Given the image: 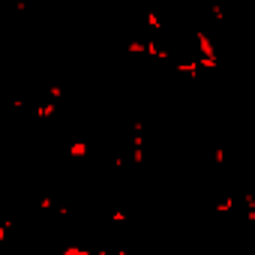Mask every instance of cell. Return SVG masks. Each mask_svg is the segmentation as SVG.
Wrapping results in <instances>:
<instances>
[{
  "label": "cell",
  "mask_w": 255,
  "mask_h": 255,
  "mask_svg": "<svg viewBox=\"0 0 255 255\" xmlns=\"http://www.w3.org/2000/svg\"><path fill=\"white\" fill-rule=\"evenodd\" d=\"M63 255H96L93 249H84V246H66Z\"/></svg>",
  "instance_id": "9c48e42d"
},
{
  "label": "cell",
  "mask_w": 255,
  "mask_h": 255,
  "mask_svg": "<svg viewBox=\"0 0 255 255\" xmlns=\"http://www.w3.org/2000/svg\"><path fill=\"white\" fill-rule=\"evenodd\" d=\"M60 96H63V87L60 84H51L48 87V99H60Z\"/></svg>",
  "instance_id": "8fae6325"
},
{
  "label": "cell",
  "mask_w": 255,
  "mask_h": 255,
  "mask_svg": "<svg viewBox=\"0 0 255 255\" xmlns=\"http://www.w3.org/2000/svg\"><path fill=\"white\" fill-rule=\"evenodd\" d=\"M54 111H57V105H54V99H48V102H39V105L33 108V114H36V120H51V117H54Z\"/></svg>",
  "instance_id": "277c9868"
},
{
  "label": "cell",
  "mask_w": 255,
  "mask_h": 255,
  "mask_svg": "<svg viewBox=\"0 0 255 255\" xmlns=\"http://www.w3.org/2000/svg\"><path fill=\"white\" fill-rule=\"evenodd\" d=\"M195 48H198V57H216V42L204 30H195Z\"/></svg>",
  "instance_id": "6da1fadb"
},
{
  "label": "cell",
  "mask_w": 255,
  "mask_h": 255,
  "mask_svg": "<svg viewBox=\"0 0 255 255\" xmlns=\"http://www.w3.org/2000/svg\"><path fill=\"white\" fill-rule=\"evenodd\" d=\"M171 69H174L177 75L198 78V72H201V60H198V57H192V60H177V63H171Z\"/></svg>",
  "instance_id": "7a4b0ae2"
},
{
  "label": "cell",
  "mask_w": 255,
  "mask_h": 255,
  "mask_svg": "<svg viewBox=\"0 0 255 255\" xmlns=\"http://www.w3.org/2000/svg\"><path fill=\"white\" fill-rule=\"evenodd\" d=\"M213 162H216V165L225 162V147H222V144H216V150H213Z\"/></svg>",
  "instance_id": "30bf717a"
},
{
  "label": "cell",
  "mask_w": 255,
  "mask_h": 255,
  "mask_svg": "<svg viewBox=\"0 0 255 255\" xmlns=\"http://www.w3.org/2000/svg\"><path fill=\"white\" fill-rule=\"evenodd\" d=\"M144 24H147V27H150V30H153L156 36H159V33L165 30V21L159 18V12H144Z\"/></svg>",
  "instance_id": "8992f818"
},
{
  "label": "cell",
  "mask_w": 255,
  "mask_h": 255,
  "mask_svg": "<svg viewBox=\"0 0 255 255\" xmlns=\"http://www.w3.org/2000/svg\"><path fill=\"white\" fill-rule=\"evenodd\" d=\"M252 36H255V30H252Z\"/></svg>",
  "instance_id": "4fadbf2b"
},
{
  "label": "cell",
  "mask_w": 255,
  "mask_h": 255,
  "mask_svg": "<svg viewBox=\"0 0 255 255\" xmlns=\"http://www.w3.org/2000/svg\"><path fill=\"white\" fill-rule=\"evenodd\" d=\"M123 48L129 51V54H147V39H129Z\"/></svg>",
  "instance_id": "52a82bcc"
},
{
  "label": "cell",
  "mask_w": 255,
  "mask_h": 255,
  "mask_svg": "<svg viewBox=\"0 0 255 255\" xmlns=\"http://www.w3.org/2000/svg\"><path fill=\"white\" fill-rule=\"evenodd\" d=\"M126 219H129V216H126L123 210H114V213H111V222H120V225H123Z\"/></svg>",
  "instance_id": "7c38bea8"
},
{
  "label": "cell",
  "mask_w": 255,
  "mask_h": 255,
  "mask_svg": "<svg viewBox=\"0 0 255 255\" xmlns=\"http://www.w3.org/2000/svg\"><path fill=\"white\" fill-rule=\"evenodd\" d=\"M66 153H69V159H87L90 144H87V141H72V144L66 147Z\"/></svg>",
  "instance_id": "5b68a950"
},
{
  "label": "cell",
  "mask_w": 255,
  "mask_h": 255,
  "mask_svg": "<svg viewBox=\"0 0 255 255\" xmlns=\"http://www.w3.org/2000/svg\"><path fill=\"white\" fill-rule=\"evenodd\" d=\"M210 15H213L216 21H225V6L219 3V0H210Z\"/></svg>",
  "instance_id": "ba28073f"
},
{
  "label": "cell",
  "mask_w": 255,
  "mask_h": 255,
  "mask_svg": "<svg viewBox=\"0 0 255 255\" xmlns=\"http://www.w3.org/2000/svg\"><path fill=\"white\" fill-rule=\"evenodd\" d=\"M213 210H216V213H231V210H240V207H237V195H234V192L222 195V198L213 204Z\"/></svg>",
  "instance_id": "3957f363"
}]
</instances>
